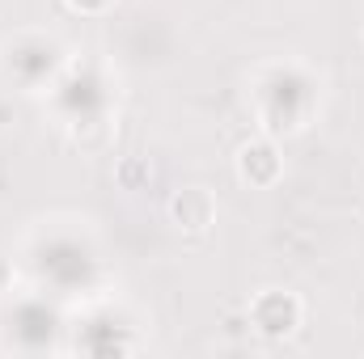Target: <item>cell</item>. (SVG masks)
<instances>
[{
	"label": "cell",
	"mask_w": 364,
	"mask_h": 359,
	"mask_svg": "<svg viewBox=\"0 0 364 359\" xmlns=\"http://www.w3.org/2000/svg\"><path fill=\"white\" fill-rule=\"evenodd\" d=\"M216 211H220V203L208 186H178L166 203V216L182 237H208L216 224Z\"/></svg>",
	"instance_id": "3957f363"
},
{
	"label": "cell",
	"mask_w": 364,
	"mask_h": 359,
	"mask_svg": "<svg viewBox=\"0 0 364 359\" xmlns=\"http://www.w3.org/2000/svg\"><path fill=\"white\" fill-rule=\"evenodd\" d=\"M149 182H153V161L149 157H119L114 161V186L119 190H149Z\"/></svg>",
	"instance_id": "5b68a950"
},
{
	"label": "cell",
	"mask_w": 364,
	"mask_h": 359,
	"mask_svg": "<svg viewBox=\"0 0 364 359\" xmlns=\"http://www.w3.org/2000/svg\"><path fill=\"white\" fill-rule=\"evenodd\" d=\"M68 140H73L85 157H93V153H106V148L114 144V131H110L106 118H77V123L68 127Z\"/></svg>",
	"instance_id": "277c9868"
},
{
	"label": "cell",
	"mask_w": 364,
	"mask_h": 359,
	"mask_svg": "<svg viewBox=\"0 0 364 359\" xmlns=\"http://www.w3.org/2000/svg\"><path fill=\"white\" fill-rule=\"evenodd\" d=\"M64 9L77 17H110L119 9V0H64Z\"/></svg>",
	"instance_id": "8992f818"
},
{
	"label": "cell",
	"mask_w": 364,
	"mask_h": 359,
	"mask_svg": "<svg viewBox=\"0 0 364 359\" xmlns=\"http://www.w3.org/2000/svg\"><path fill=\"white\" fill-rule=\"evenodd\" d=\"M360 47H364V30H360Z\"/></svg>",
	"instance_id": "ba28073f"
},
{
	"label": "cell",
	"mask_w": 364,
	"mask_h": 359,
	"mask_svg": "<svg viewBox=\"0 0 364 359\" xmlns=\"http://www.w3.org/2000/svg\"><path fill=\"white\" fill-rule=\"evenodd\" d=\"M233 178L246 190H272L284 178V148L275 144V136H255L246 144H237L233 153Z\"/></svg>",
	"instance_id": "7a4b0ae2"
},
{
	"label": "cell",
	"mask_w": 364,
	"mask_h": 359,
	"mask_svg": "<svg viewBox=\"0 0 364 359\" xmlns=\"http://www.w3.org/2000/svg\"><path fill=\"white\" fill-rule=\"evenodd\" d=\"M4 292H13V267L0 258V296H4Z\"/></svg>",
	"instance_id": "52a82bcc"
},
{
	"label": "cell",
	"mask_w": 364,
	"mask_h": 359,
	"mask_svg": "<svg viewBox=\"0 0 364 359\" xmlns=\"http://www.w3.org/2000/svg\"><path fill=\"white\" fill-rule=\"evenodd\" d=\"M246 321L259 338L267 343H288L305 326V300L288 287H259L246 304Z\"/></svg>",
	"instance_id": "6da1fadb"
}]
</instances>
